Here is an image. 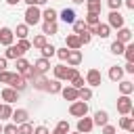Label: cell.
Masks as SVG:
<instances>
[{
	"instance_id": "cell-1",
	"label": "cell",
	"mask_w": 134,
	"mask_h": 134,
	"mask_svg": "<svg viewBox=\"0 0 134 134\" xmlns=\"http://www.w3.org/2000/svg\"><path fill=\"white\" fill-rule=\"evenodd\" d=\"M40 21H42V10H40L36 4L27 6V8H25V25L31 27V25H38Z\"/></svg>"
},
{
	"instance_id": "cell-2",
	"label": "cell",
	"mask_w": 134,
	"mask_h": 134,
	"mask_svg": "<svg viewBox=\"0 0 134 134\" xmlns=\"http://www.w3.org/2000/svg\"><path fill=\"white\" fill-rule=\"evenodd\" d=\"M69 113L73 115V117H84V115H88V103L86 100H73L71 105H69Z\"/></svg>"
},
{
	"instance_id": "cell-3",
	"label": "cell",
	"mask_w": 134,
	"mask_h": 134,
	"mask_svg": "<svg viewBox=\"0 0 134 134\" xmlns=\"http://www.w3.org/2000/svg\"><path fill=\"white\" fill-rule=\"evenodd\" d=\"M117 113L119 115H130L132 113V98L128 94H121L117 98Z\"/></svg>"
},
{
	"instance_id": "cell-4",
	"label": "cell",
	"mask_w": 134,
	"mask_h": 134,
	"mask_svg": "<svg viewBox=\"0 0 134 134\" xmlns=\"http://www.w3.org/2000/svg\"><path fill=\"white\" fill-rule=\"evenodd\" d=\"M8 86L10 88H15L17 92H23V90H27V86H29V82L21 75V73H13V77H10V82H8Z\"/></svg>"
},
{
	"instance_id": "cell-5",
	"label": "cell",
	"mask_w": 134,
	"mask_h": 134,
	"mask_svg": "<svg viewBox=\"0 0 134 134\" xmlns=\"http://www.w3.org/2000/svg\"><path fill=\"white\" fill-rule=\"evenodd\" d=\"M100 82H103V75H100V71L98 69H88V73H86V84L90 86V88H94V86H100Z\"/></svg>"
},
{
	"instance_id": "cell-6",
	"label": "cell",
	"mask_w": 134,
	"mask_h": 134,
	"mask_svg": "<svg viewBox=\"0 0 134 134\" xmlns=\"http://www.w3.org/2000/svg\"><path fill=\"white\" fill-rule=\"evenodd\" d=\"M88 31H90L92 36H98V38H109V36H111V27H109L107 23H98V25H94V27H88Z\"/></svg>"
},
{
	"instance_id": "cell-7",
	"label": "cell",
	"mask_w": 134,
	"mask_h": 134,
	"mask_svg": "<svg viewBox=\"0 0 134 134\" xmlns=\"http://www.w3.org/2000/svg\"><path fill=\"white\" fill-rule=\"evenodd\" d=\"M107 25H109V27H115V29L124 27V15H121L119 10H111V13H109V21H107Z\"/></svg>"
},
{
	"instance_id": "cell-8",
	"label": "cell",
	"mask_w": 134,
	"mask_h": 134,
	"mask_svg": "<svg viewBox=\"0 0 134 134\" xmlns=\"http://www.w3.org/2000/svg\"><path fill=\"white\" fill-rule=\"evenodd\" d=\"M13 124H23V121H29V111L27 109H13V115H10Z\"/></svg>"
},
{
	"instance_id": "cell-9",
	"label": "cell",
	"mask_w": 134,
	"mask_h": 134,
	"mask_svg": "<svg viewBox=\"0 0 134 134\" xmlns=\"http://www.w3.org/2000/svg\"><path fill=\"white\" fill-rule=\"evenodd\" d=\"M92 128H94V124H92V117H80L77 119V132L80 134H88V132H92Z\"/></svg>"
},
{
	"instance_id": "cell-10",
	"label": "cell",
	"mask_w": 134,
	"mask_h": 134,
	"mask_svg": "<svg viewBox=\"0 0 134 134\" xmlns=\"http://www.w3.org/2000/svg\"><path fill=\"white\" fill-rule=\"evenodd\" d=\"M34 69H36V73H40V75H44V73H48V69H50V59H44V57H40L34 65H31Z\"/></svg>"
},
{
	"instance_id": "cell-11",
	"label": "cell",
	"mask_w": 134,
	"mask_h": 134,
	"mask_svg": "<svg viewBox=\"0 0 134 134\" xmlns=\"http://www.w3.org/2000/svg\"><path fill=\"white\" fill-rule=\"evenodd\" d=\"M13 40H15L13 29H10V27H0V44H2V46H10Z\"/></svg>"
},
{
	"instance_id": "cell-12",
	"label": "cell",
	"mask_w": 134,
	"mask_h": 134,
	"mask_svg": "<svg viewBox=\"0 0 134 134\" xmlns=\"http://www.w3.org/2000/svg\"><path fill=\"white\" fill-rule=\"evenodd\" d=\"M23 54H25V52H23L17 44L6 46V50H4V59H6V61H8V59H13V61H15V59H19V57H23Z\"/></svg>"
},
{
	"instance_id": "cell-13",
	"label": "cell",
	"mask_w": 134,
	"mask_h": 134,
	"mask_svg": "<svg viewBox=\"0 0 134 134\" xmlns=\"http://www.w3.org/2000/svg\"><path fill=\"white\" fill-rule=\"evenodd\" d=\"M19 94H21V92H17V90L10 88V86L2 88V100H4V103H15V100H19Z\"/></svg>"
},
{
	"instance_id": "cell-14",
	"label": "cell",
	"mask_w": 134,
	"mask_h": 134,
	"mask_svg": "<svg viewBox=\"0 0 134 134\" xmlns=\"http://www.w3.org/2000/svg\"><path fill=\"white\" fill-rule=\"evenodd\" d=\"M65 46H67L69 50H80V48H82V42H80L77 34H69L67 40H65Z\"/></svg>"
},
{
	"instance_id": "cell-15",
	"label": "cell",
	"mask_w": 134,
	"mask_h": 134,
	"mask_svg": "<svg viewBox=\"0 0 134 134\" xmlns=\"http://www.w3.org/2000/svg\"><path fill=\"white\" fill-rule=\"evenodd\" d=\"M57 31H59L57 21H44V23H42V34H44V36H54Z\"/></svg>"
},
{
	"instance_id": "cell-16",
	"label": "cell",
	"mask_w": 134,
	"mask_h": 134,
	"mask_svg": "<svg viewBox=\"0 0 134 134\" xmlns=\"http://www.w3.org/2000/svg\"><path fill=\"white\" fill-rule=\"evenodd\" d=\"M82 63V52L80 50H69V54H67V65L69 67H77Z\"/></svg>"
},
{
	"instance_id": "cell-17",
	"label": "cell",
	"mask_w": 134,
	"mask_h": 134,
	"mask_svg": "<svg viewBox=\"0 0 134 134\" xmlns=\"http://www.w3.org/2000/svg\"><path fill=\"white\" fill-rule=\"evenodd\" d=\"M67 69H69V67H65L63 63H59V65H54V67H52V71H54V80H61V82H67Z\"/></svg>"
},
{
	"instance_id": "cell-18",
	"label": "cell",
	"mask_w": 134,
	"mask_h": 134,
	"mask_svg": "<svg viewBox=\"0 0 134 134\" xmlns=\"http://www.w3.org/2000/svg\"><path fill=\"white\" fill-rule=\"evenodd\" d=\"M59 94H63V98L65 100H77V88H73V86H67V88H61V92Z\"/></svg>"
},
{
	"instance_id": "cell-19",
	"label": "cell",
	"mask_w": 134,
	"mask_h": 134,
	"mask_svg": "<svg viewBox=\"0 0 134 134\" xmlns=\"http://www.w3.org/2000/svg\"><path fill=\"white\" fill-rule=\"evenodd\" d=\"M92 124H94V126H105V124H109V113H107V111H96L94 117H92Z\"/></svg>"
},
{
	"instance_id": "cell-20",
	"label": "cell",
	"mask_w": 134,
	"mask_h": 134,
	"mask_svg": "<svg viewBox=\"0 0 134 134\" xmlns=\"http://www.w3.org/2000/svg\"><path fill=\"white\" fill-rule=\"evenodd\" d=\"M130 40H132V31H130L128 27H119V29H117V42L128 44Z\"/></svg>"
},
{
	"instance_id": "cell-21",
	"label": "cell",
	"mask_w": 134,
	"mask_h": 134,
	"mask_svg": "<svg viewBox=\"0 0 134 134\" xmlns=\"http://www.w3.org/2000/svg\"><path fill=\"white\" fill-rule=\"evenodd\" d=\"M121 77H124V69H121L119 65L109 67V80H111V82H119Z\"/></svg>"
},
{
	"instance_id": "cell-22",
	"label": "cell",
	"mask_w": 134,
	"mask_h": 134,
	"mask_svg": "<svg viewBox=\"0 0 134 134\" xmlns=\"http://www.w3.org/2000/svg\"><path fill=\"white\" fill-rule=\"evenodd\" d=\"M59 17H61V21H65V23H73V21H75V10H73V8H63Z\"/></svg>"
},
{
	"instance_id": "cell-23",
	"label": "cell",
	"mask_w": 134,
	"mask_h": 134,
	"mask_svg": "<svg viewBox=\"0 0 134 134\" xmlns=\"http://www.w3.org/2000/svg\"><path fill=\"white\" fill-rule=\"evenodd\" d=\"M31 82H34V88H36V90H44V92H46V86H48V80H46L44 75H40V73H38V75H36V77L31 80Z\"/></svg>"
},
{
	"instance_id": "cell-24",
	"label": "cell",
	"mask_w": 134,
	"mask_h": 134,
	"mask_svg": "<svg viewBox=\"0 0 134 134\" xmlns=\"http://www.w3.org/2000/svg\"><path fill=\"white\" fill-rule=\"evenodd\" d=\"M61 88H63V84H61V80H48V86H46V92H50V94H59V92H61Z\"/></svg>"
},
{
	"instance_id": "cell-25",
	"label": "cell",
	"mask_w": 134,
	"mask_h": 134,
	"mask_svg": "<svg viewBox=\"0 0 134 134\" xmlns=\"http://www.w3.org/2000/svg\"><path fill=\"white\" fill-rule=\"evenodd\" d=\"M119 92H121V94H128V96H130V94L134 92V84H132L130 80H119Z\"/></svg>"
},
{
	"instance_id": "cell-26",
	"label": "cell",
	"mask_w": 134,
	"mask_h": 134,
	"mask_svg": "<svg viewBox=\"0 0 134 134\" xmlns=\"http://www.w3.org/2000/svg\"><path fill=\"white\" fill-rule=\"evenodd\" d=\"M119 128H124L126 132H134V119L128 117V115H121V119H119Z\"/></svg>"
},
{
	"instance_id": "cell-27",
	"label": "cell",
	"mask_w": 134,
	"mask_h": 134,
	"mask_svg": "<svg viewBox=\"0 0 134 134\" xmlns=\"http://www.w3.org/2000/svg\"><path fill=\"white\" fill-rule=\"evenodd\" d=\"M10 115H13V107H10V103H4V105H0V121H6V119H10Z\"/></svg>"
},
{
	"instance_id": "cell-28",
	"label": "cell",
	"mask_w": 134,
	"mask_h": 134,
	"mask_svg": "<svg viewBox=\"0 0 134 134\" xmlns=\"http://www.w3.org/2000/svg\"><path fill=\"white\" fill-rule=\"evenodd\" d=\"M77 98H80V100H86V103H88V100L92 98V88H90V86H82V88L77 90Z\"/></svg>"
},
{
	"instance_id": "cell-29",
	"label": "cell",
	"mask_w": 134,
	"mask_h": 134,
	"mask_svg": "<svg viewBox=\"0 0 134 134\" xmlns=\"http://www.w3.org/2000/svg\"><path fill=\"white\" fill-rule=\"evenodd\" d=\"M86 8H88V13H96V15H100L103 4H100V0H86Z\"/></svg>"
},
{
	"instance_id": "cell-30",
	"label": "cell",
	"mask_w": 134,
	"mask_h": 134,
	"mask_svg": "<svg viewBox=\"0 0 134 134\" xmlns=\"http://www.w3.org/2000/svg\"><path fill=\"white\" fill-rule=\"evenodd\" d=\"M15 61H17V65H15V67H17V73H25V71L29 69V65H31V63H29L27 59H23V57H19V59H15Z\"/></svg>"
},
{
	"instance_id": "cell-31",
	"label": "cell",
	"mask_w": 134,
	"mask_h": 134,
	"mask_svg": "<svg viewBox=\"0 0 134 134\" xmlns=\"http://www.w3.org/2000/svg\"><path fill=\"white\" fill-rule=\"evenodd\" d=\"M42 19H44V21H57V19H59V13H57L54 8H44V10H42Z\"/></svg>"
},
{
	"instance_id": "cell-32",
	"label": "cell",
	"mask_w": 134,
	"mask_h": 134,
	"mask_svg": "<svg viewBox=\"0 0 134 134\" xmlns=\"http://www.w3.org/2000/svg\"><path fill=\"white\" fill-rule=\"evenodd\" d=\"M84 21H86V25H88V27H94V25H98V23H100V15H96V13H88Z\"/></svg>"
},
{
	"instance_id": "cell-33",
	"label": "cell",
	"mask_w": 134,
	"mask_h": 134,
	"mask_svg": "<svg viewBox=\"0 0 134 134\" xmlns=\"http://www.w3.org/2000/svg\"><path fill=\"white\" fill-rule=\"evenodd\" d=\"M13 34H15L19 40H23V38H27V34H29V27H27L25 23H21V25H17V27H15V31H13Z\"/></svg>"
},
{
	"instance_id": "cell-34",
	"label": "cell",
	"mask_w": 134,
	"mask_h": 134,
	"mask_svg": "<svg viewBox=\"0 0 134 134\" xmlns=\"http://www.w3.org/2000/svg\"><path fill=\"white\" fill-rule=\"evenodd\" d=\"M54 50H57V48H54L52 44H48V42H46V44L40 48V52H42V57H44V59H50V57H54Z\"/></svg>"
},
{
	"instance_id": "cell-35",
	"label": "cell",
	"mask_w": 134,
	"mask_h": 134,
	"mask_svg": "<svg viewBox=\"0 0 134 134\" xmlns=\"http://www.w3.org/2000/svg\"><path fill=\"white\" fill-rule=\"evenodd\" d=\"M17 134H34V126L29 121H23L17 126Z\"/></svg>"
},
{
	"instance_id": "cell-36",
	"label": "cell",
	"mask_w": 134,
	"mask_h": 134,
	"mask_svg": "<svg viewBox=\"0 0 134 134\" xmlns=\"http://www.w3.org/2000/svg\"><path fill=\"white\" fill-rule=\"evenodd\" d=\"M124 48H126V44H121V42L113 40V42H111V48H109V50H111L113 54H124Z\"/></svg>"
},
{
	"instance_id": "cell-37",
	"label": "cell",
	"mask_w": 134,
	"mask_h": 134,
	"mask_svg": "<svg viewBox=\"0 0 134 134\" xmlns=\"http://www.w3.org/2000/svg\"><path fill=\"white\" fill-rule=\"evenodd\" d=\"M124 54H126V61L128 63H134V44H126V48H124Z\"/></svg>"
},
{
	"instance_id": "cell-38",
	"label": "cell",
	"mask_w": 134,
	"mask_h": 134,
	"mask_svg": "<svg viewBox=\"0 0 134 134\" xmlns=\"http://www.w3.org/2000/svg\"><path fill=\"white\" fill-rule=\"evenodd\" d=\"M71 25H73V34H80V31H84V29H86V27H88V25H86V21H84V19H75V21H73V23H71Z\"/></svg>"
},
{
	"instance_id": "cell-39",
	"label": "cell",
	"mask_w": 134,
	"mask_h": 134,
	"mask_svg": "<svg viewBox=\"0 0 134 134\" xmlns=\"http://www.w3.org/2000/svg\"><path fill=\"white\" fill-rule=\"evenodd\" d=\"M77 38H80V42H82V46H84V44H90L92 34H90V31H88V27H86L84 31H80V34H77Z\"/></svg>"
},
{
	"instance_id": "cell-40",
	"label": "cell",
	"mask_w": 134,
	"mask_h": 134,
	"mask_svg": "<svg viewBox=\"0 0 134 134\" xmlns=\"http://www.w3.org/2000/svg\"><path fill=\"white\" fill-rule=\"evenodd\" d=\"M44 44H46V36H44V34H38V36L34 38V42H31L34 48H42Z\"/></svg>"
},
{
	"instance_id": "cell-41",
	"label": "cell",
	"mask_w": 134,
	"mask_h": 134,
	"mask_svg": "<svg viewBox=\"0 0 134 134\" xmlns=\"http://www.w3.org/2000/svg\"><path fill=\"white\" fill-rule=\"evenodd\" d=\"M57 130L63 132V134H69V121H67V119H61V121L57 124Z\"/></svg>"
},
{
	"instance_id": "cell-42",
	"label": "cell",
	"mask_w": 134,
	"mask_h": 134,
	"mask_svg": "<svg viewBox=\"0 0 134 134\" xmlns=\"http://www.w3.org/2000/svg\"><path fill=\"white\" fill-rule=\"evenodd\" d=\"M17 46H19V48H21L23 52H27V50L31 48V42H29L27 38H23V40H19V42H17Z\"/></svg>"
},
{
	"instance_id": "cell-43",
	"label": "cell",
	"mask_w": 134,
	"mask_h": 134,
	"mask_svg": "<svg viewBox=\"0 0 134 134\" xmlns=\"http://www.w3.org/2000/svg\"><path fill=\"white\" fill-rule=\"evenodd\" d=\"M54 54H57V57H59L61 61H67V54H69V48H67V46H65V48H57V50H54Z\"/></svg>"
},
{
	"instance_id": "cell-44",
	"label": "cell",
	"mask_w": 134,
	"mask_h": 134,
	"mask_svg": "<svg viewBox=\"0 0 134 134\" xmlns=\"http://www.w3.org/2000/svg\"><path fill=\"white\" fill-rule=\"evenodd\" d=\"M2 134H17V124H6V126H2Z\"/></svg>"
},
{
	"instance_id": "cell-45",
	"label": "cell",
	"mask_w": 134,
	"mask_h": 134,
	"mask_svg": "<svg viewBox=\"0 0 134 134\" xmlns=\"http://www.w3.org/2000/svg\"><path fill=\"white\" fill-rule=\"evenodd\" d=\"M84 84H86V80H84L82 75H77V77H73V80H71V86H73V88H77V90H80Z\"/></svg>"
},
{
	"instance_id": "cell-46",
	"label": "cell",
	"mask_w": 134,
	"mask_h": 134,
	"mask_svg": "<svg viewBox=\"0 0 134 134\" xmlns=\"http://www.w3.org/2000/svg\"><path fill=\"white\" fill-rule=\"evenodd\" d=\"M10 77H13V73H10V71H6V69H4V71H0V84H8V82H10Z\"/></svg>"
},
{
	"instance_id": "cell-47",
	"label": "cell",
	"mask_w": 134,
	"mask_h": 134,
	"mask_svg": "<svg viewBox=\"0 0 134 134\" xmlns=\"http://www.w3.org/2000/svg\"><path fill=\"white\" fill-rule=\"evenodd\" d=\"M107 4H109V8H111V10H119V8H121V4H124V0H107Z\"/></svg>"
},
{
	"instance_id": "cell-48",
	"label": "cell",
	"mask_w": 134,
	"mask_h": 134,
	"mask_svg": "<svg viewBox=\"0 0 134 134\" xmlns=\"http://www.w3.org/2000/svg\"><path fill=\"white\" fill-rule=\"evenodd\" d=\"M80 75V71H77V67H69L67 69V82H71L73 77H77Z\"/></svg>"
},
{
	"instance_id": "cell-49",
	"label": "cell",
	"mask_w": 134,
	"mask_h": 134,
	"mask_svg": "<svg viewBox=\"0 0 134 134\" xmlns=\"http://www.w3.org/2000/svg\"><path fill=\"white\" fill-rule=\"evenodd\" d=\"M100 128H103V134H115V126H111V124H105Z\"/></svg>"
},
{
	"instance_id": "cell-50",
	"label": "cell",
	"mask_w": 134,
	"mask_h": 134,
	"mask_svg": "<svg viewBox=\"0 0 134 134\" xmlns=\"http://www.w3.org/2000/svg\"><path fill=\"white\" fill-rule=\"evenodd\" d=\"M34 134H50V130L46 126H36L34 128Z\"/></svg>"
},
{
	"instance_id": "cell-51",
	"label": "cell",
	"mask_w": 134,
	"mask_h": 134,
	"mask_svg": "<svg viewBox=\"0 0 134 134\" xmlns=\"http://www.w3.org/2000/svg\"><path fill=\"white\" fill-rule=\"evenodd\" d=\"M121 69H124V73H134V63H126Z\"/></svg>"
},
{
	"instance_id": "cell-52",
	"label": "cell",
	"mask_w": 134,
	"mask_h": 134,
	"mask_svg": "<svg viewBox=\"0 0 134 134\" xmlns=\"http://www.w3.org/2000/svg\"><path fill=\"white\" fill-rule=\"evenodd\" d=\"M124 4H126L130 10H134V0H124Z\"/></svg>"
},
{
	"instance_id": "cell-53",
	"label": "cell",
	"mask_w": 134,
	"mask_h": 134,
	"mask_svg": "<svg viewBox=\"0 0 134 134\" xmlns=\"http://www.w3.org/2000/svg\"><path fill=\"white\" fill-rule=\"evenodd\" d=\"M4 69H6V59L0 57V71H4Z\"/></svg>"
},
{
	"instance_id": "cell-54",
	"label": "cell",
	"mask_w": 134,
	"mask_h": 134,
	"mask_svg": "<svg viewBox=\"0 0 134 134\" xmlns=\"http://www.w3.org/2000/svg\"><path fill=\"white\" fill-rule=\"evenodd\" d=\"M46 2H48V0H34V4H36V6H42V4H46Z\"/></svg>"
},
{
	"instance_id": "cell-55",
	"label": "cell",
	"mask_w": 134,
	"mask_h": 134,
	"mask_svg": "<svg viewBox=\"0 0 134 134\" xmlns=\"http://www.w3.org/2000/svg\"><path fill=\"white\" fill-rule=\"evenodd\" d=\"M71 2H73V4H84L86 0H71Z\"/></svg>"
},
{
	"instance_id": "cell-56",
	"label": "cell",
	"mask_w": 134,
	"mask_h": 134,
	"mask_svg": "<svg viewBox=\"0 0 134 134\" xmlns=\"http://www.w3.org/2000/svg\"><path fill=\"white\" fill-rule=\"evenodd\" d=\"M23 2H25L27 6H31V4H34V0H23Z\"/></svg>"
},
{
	"instance_id": "cell-57",
	"label": "cell",
	"mask_w": 134,
	"mask_h": 134,
	"mask_svg": "<svg viewBox=\"0 0 134 134\" xmlns=\"http://www.w3.org/2000/svg\"><path fill=\"white\" fill-rule=\"evenodd\" d=\"M50 134H63V132H59V130H54V132H50Z\"/></svg>"
},
{
	"instance_id": "cell-58",
	"label": "cell",
	"mask_w": 134,
	"mask_h": 134,
	"mask_svg": "<svg viewBox=\"0 0 134 134\" xmlns=\"http://www.w3.org/2000/svg\"><path fill=\"white\" fill-rule=\"evenodd\" d=\"M0 134H2V124H0Z\"/></svg>"
},
{
	"instance_id": "cell-59",
	"label": "cell",
	"mask_w": 134,
	"mask_h": 134,
	"mask_svg": "<svg viewBox=\"0 0 134 134\" xmlns=\"http://www.w3.org/2000/svg\"><path fill=\"white\" fill-rule=\"evenodd\" d=\"M71 134H80V132H77V130H75V132H71Z\"/></svg>"
},
{
	"instance_id": "cell-60",
	"label": "cell",
	"mask_w": 134,
	"mask_h": 134,
	"mask_svg": "<svg viewBox=\"0 0 134 134\" xmlns=\"http://www.w3.org/2000/svg\"><path fill=\"white\" fill-rule=\"evenodd\" d=\"M19 2H21V0H19Z\"/></svg>"
}]
</instances>
